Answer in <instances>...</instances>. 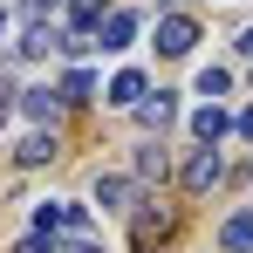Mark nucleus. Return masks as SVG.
I'll use <instances>...</instances> for the list:
<instances>
[{
    "mask_svg": "<svg viewBox=\"0 0 253 253\" xmlns=\"http://www.w3.org/2000/svg\"><path fill=\"white\" fill-rule=\"evenodd\" d=\"M226 178V158H219V144H199L192 158H185V192H212Z\"/></svg>",
    "mask_w": 253,
    "mask_h": 253,
    "instance_id": "nucleus-1",
    "label": "nucleus"
},
{
    "mask_svg": "<svg viewBox=\"0 0 253 253\" xmlns=\"http://www.w3.org/2000/svg\"><path fill=\"white\" fill-rule=\"evenodd\" d=\"M192 42H199V28H192L185 14H165V21H158V48H165V55H192Z\"/></svg>",
    "mask_w": 253,
    "mask_h": 253,
    "instance_id": "nucleus-2",
    "label": "nucleus"
},
{
    "mask_svg": "<svg viewBox=\"0 0 253 253\" xmlns=\"http://www.w3.org/2000/svg\"><path fill=\"white\" fill-rule=\"evenodd\" d=\"M130 199H137V185H130V178H117V171H110V178H96V206H103V212H124Z\"/></svg>",
    "mask_w": 253,
    "mask_h": 253,
    "instance_id": "nucleus-3",
    "label": "nucleus"
},
{
    "mask_svg": "<svg viewBox=\"0 0 253 253\" xmlns=\"http://www.w3.org/2000/svg\"><path fill=\"white\" fill-rule=\"evenodd\" d=\"M226 130H233V117H226V110H219V103H206V110H199V117H192V137H199V144H219V137H226Z\"/></svg>",
    "mask_w": 253,
    "mask_h": 253,
    "instance_id": "nucleus-4",
    "label": "nucleus"
},
{
    "mask_svg": "<svg viewBox=\"0 0 253 253\" xmlns=\"http://www.w3.org/2000/svg\"><path fill=\"white\" fill-rule=\"evenodd\" d=\"M21 110H28L35 124H55V117H62V89H28V96H21Z\"/></svg>",
    "mask_w": 253,
    "mask_h": 253,
    "instance_id": "nucleus-5",
    "label": "nucleus"
},
{
    "mask_svg": "<svg viewBox=\"0 0 253 253\" xmlns=\"http://www.w3.org/2000/svg\"><path fill=\"white\" fill-rule=\"evenodd\" d=\"M14 158H21V165H48V158H55V130H35V137H21V144H14Z\"/></svg>",
    "mask_w": 253,
    "mask_h": 253,
    "instance_id": "nucleus-6",
    "label": "nucleus"
},
{
    "mask_svg": "<svg viewBox=\"0 0 253 253\" xmlns=\"http://www.w3.org/2000/svg\"><path fill=\"white\" fill-rule=\"evenodd\" d=\"M137 117H144V124H151V130H165L171 117H178V103H171L165 89H158V96H144V103H137Z\"/></svg>",
    "mask_w": 253,
    "mask_h": 253,
    "instance_id": "nucleus-7",
    "label": "nucleus"
},
{
    "mask_svg": "<svg viewBox=\"0 0 253 253\" xmlns=\"http://www.w3.org/2000/svg\"><path fill=\"white\" fill-rule=\"evenodd\" d=\"M219 240H226V247H233V253H253V212H233Z\"/></svg>",
    "mask_w": 253,
    "mask_h": 253,
    "instance_id": "nucleus-8",
    "label": "nucleus"
},
{
    "mask_svg": "<svg viewBox=\"0 0 253 253\" xmlns=\"http://www.w3.org/2000/svg\"><path fill=\"white\" fill-rule=\"evenodd\" d=\"M130 35H137V14H110V21H103V42H96V48H130Z\"/></svg>",
    "mask_w": 253,
    "mask_h": 253,
    "instance_id": "nucleus-9",
    "label": "nucleus"
},
{
    "mask_svg": "<svg viewBox=\"0 0 253 253\" xmlns=\"http://www.w3.org/2000/svg\"><path fill=\"white\" fill-rule=\"evenodd\" d=\"M110 103H117V110H130V103H144V76H137V69H124V76L110 83Z\"/></svg>",
    "mask_w": 253,
    "mask_h": 253,
    "instance_id": "nucleus-10",
    "label": "nucleus"
},
{
    "mask_svg": "<svg viewBox=\"0 0 253 253\" xmlns=\"http://www.w3.org/2000/svg\"><path fill=\"white\" fill-rule=\"evenodd\" d=\"M226 89H233V69L206 62V69H199V96H226Z\"/></svg>",
    "mask_w": 253,
    "mask_h": 253,
    "instance_id": "nucleus-11",
    "label": "nucleus"
},
{
    "mask_svg": "<svg viewBox=\"0 0 253 253\" xmlns=\"http://www.w3.org/2000/svg\"><path fill=\"white\" fill-rule=\"evenodd\" d=\"M89 89H96V76H89V69L62 76V103H89Z\"/></svg>",
    "mask_w": 253,
    "mask_h": 253,
    "instance_id": "nucleus-12",
    "label": "nucleus"
},
{
    "mask_svg": "<svg viewBox=\"0 0 253 253\" xmlns=\"http://www.w3.org/2000/svg\"><path fill=\"white\" fill-rule=\"evenodd\" d=\"M165 233H171V212H144V219H137V240H144V247L165 240Z\"/></svg>",
    "mask_w": 253,
    "mask_h": 253,
    "instance_id": "nucleus-13",
    "label": "nucleus"
},
{
    "mask_svg": "<svg viewBox=\"0 0 253 253\" xmlns=\"http://www.w3.org/2000/svg\"><path fill=\"white\" fill-rule=\"evenodd\" d=\"M137 178H165V151H158V144L137 151Z\"/></svg>",
    "mask_w": 253,
    "mask_h": 253,
    "instance_id": "nucleus-14",
    "label": "nucleus"
},
{
    "mask_svg": "<svg viewBox=\"0 0 253 253\" xmlns=\"http://www.w3.org/2000/svg\"><path fill=\"white\" fill-rule=\"evenodd\" d=\"M14 253H55V240H48V233H28V240H21Z\"/></svg>",
    "mask_w": 253,
    "mask_h": 253,
    "instance_id": "nucleus-15",
    "label": "nucleus"
},
{
    "mask_svg": "<svg viewBox=\"0 0 253 253\" xmlns=\"http://www.w3.org/2000/svg\"><path fill=\"white\" fill-rule=\"evenodd\" d=\"M69 253H110V247H96L89 233H69Z\"/></svg>",
    "mask_w": 253,
    "mask_h": 253,
    "instance_id": "nucleus-16",
    "label": "nucleus"
},
{
    "mask_svg": "<svg viewBox=\"0 0 253 253\" xmlns=\"http://www.w3.org/2000/svg\"><path fill=\"white\" fill-rule=\"evenodd\" d=\"M240 137H253V110H240Z\"/></svg>",
    "mask_w": 253,
    "mask_h": 253,
    "instance_id": "nucleus-17",
    "label": "nucleus"
},
{
    "mask_svg": "<svg viewBox=\"0 0 253 253\" xmlns=\"http://www.w3.org/2000/svg\"><path fill=\"white\" fill-rule=\"evenodd\" d=\"M240 55H253V28H247V35H240Z\"/></svg>",
    "mask_w": 253,
    "mask_h": 253,
    "instance_id": "nucleus-18",
    "label": "nucleus"
},
{
    "mask_svg": "<svg viewBox=\"0 0 253 253\" xmlns=\"http://www.w3.org/2000/svg\"><path fill=\"white\" fill-rule=\"evenodd\" d=\"M0 35H7V14H0Z\"/></svg>",
    "mask_w": 253,
    "mask_h": 253,
    "instance_id": "nucleus-19",
    "label": "nucleus"
}]
</instances>
